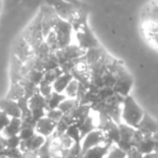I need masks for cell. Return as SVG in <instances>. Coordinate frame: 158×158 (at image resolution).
I'll return each instance as SVG.
<instances>
[{
    "instance_id": "cell-30",
    "label": "cell",
    "mask_w": 158,
    "mask_h": 158,
    "mask_svg": "<svg viewBox=\"0 0 158 158\" xmlns=\"http://www.w3.org/2000/svg\"><path fill=\"white\" fill-rule=\"evenodd\" d=\"M115 92L114 88L112 87H103V88H100L97 92V97H98V101L102 102V101H106L110 97H112Z\"/></svg>"
},
{
    "instance_id": "cell-3",
    "label": "cell",
    "mask_w": 158,
    "mask_h": 158,
    "mask_svg": "<svg viewBox=\"0 0 158 158\" xmlns=\"http://www.w3.org/2000/svg\"><path fill=\"white\" fill-rule=\"evenodd\" d=\"M53 31H54L55 35H56L60 49H63V48H65V47L73 44L74 28H73L69 21L59 18V20H57Z\"/></svg>"
},
{
    "instance_id": "cell-15",
    "label": "cell",
    "mask_w": 158,
    "mask_h": 158,
    "mask_svg": "<svg viewBox=\"0 0 158 158\" xmlns=\"http://www.w3.org/2000/svg\"><path fill=\"white\" fill-rule=\"evenodd\" d=\"M136 130H139L143 134L153 135L156 132H158V123L153 117L149 116L147 113H144V116H143L142 120L139 123Z\"/></svg>"
},
{
    "instance_id": "cell-28",
    "label": "cell",
    "mask_w": 158,
    "mask_h": 158,
    "mask_svg": "<svg viewBox=\"0 0 158 158\" xmlns=\"http://www.w3.org/2000/svg\"><path fill=\"white\" fill-rule=\"evenodd\" d=\"M44 42L47 44V46L49 47L51 52H56L57 50H60L59 47V41H57L56 35H55L54 31H52L51 33H49L44 38Z\"/></svg>"
},
{
    "instance_id": "cell-17",
    "label": "cell",
    "mask_w": 158,
    "mask_h": 158,
    "mask_svg": "<svg viewBox=\"0 0 158 158\" xmlns=\"http://www.w3.org/2000/svg\"><path fill=\"white\" fill-rule=\"evenodd\" d=\"M98 121H99V118H98V114L94 112H91V114L88 116V118L85 121H82L81 123L77 125V127L80 130V134H81V138L84 139L85 136L88 133H90L91 131L98 129Z\"/></svg>"
},
{
    "instance_id": "cell-44",
    "label": "cell",
    "mask_w": 158,
    "mask_h": 158,
    "mask_svg": "<svg viewBox=\"0 0 158 158\" xmlns=\"http://www.w3.org/2000/svg\"><path fill=\"white\" fill-rule=\"evenodd\" d=\"M157 48H158V47H157Z\"/></svg>"
},
{
    "instance_id": "cell-33",
    "label": "cell",
    "mask_w": 158,
    "mask_h": 158,
    "mask_svg": "<svg viewBox=\"0 0 158 158\" xmlns=\"http://www.w3.org/2000/svg\"><path fill=\"white\" fill-rule=\"evenodd\" d=\"M16 102H18L19 107H20L21 113H22V117H21V118L31 115V108H29V104H28V99H26L25 97H23V98H21L20 100H18Z\"/></svg>"
},
{
    "instance_id": "cell-35",
    "label": "cell",
    "mask_w": 158,
    "mask_h": 158,
    "mask_svg": "<svg viewBox=\"0 0 158 158\" xmlns=\"http://www.w3.org/2000/svg\"><path fill=\"white\" fill-rule=\"evenodd\" d=\"M21 142L22 140L19 135L6 138V147L7 148H20Z\"/></svg>"
},
{
    "instance_id": "cell-31",
    "label": "cell",
    "mask_w": 158,
    "mask_h": 158,
    "mask_svg": "<svg viewBox=\"0 0 158 158\" xmlns=\"http://www.w3.org/2000/svg\"><path fill=\"white\" fill-rule=\"evenodd\" d=\"M44 72L41 70H37V69H31L29 70V73L27 74L26 79H28L29 81H31L33 84H35L36 86L40 84L42 81V79H44Z\"/></svg>"
},
{
    "instance_id": "cell-12",
    "label": "cell",
    "mask_w": 158,
    "mask_h": 158,
    "mask_svg": "<svg viewBox=\"0 0 158 158\" xmlns=\"http://www.w3.org/2000/svg\"><path fill=\"white\" fill-rule=\"evenodd\" d=\"M56 125H57L56 121L52 120V119L47 116H44L42 118H40L37 121V123L35 126V131L36 133L48 139L54 134L55 129H56Z\"/></svg>"
},
{
    "instance_id": "cell-1",
    "label": "cell",
    "mask_w": 158,
    "mask_h": 158,
    "mask_svg": "<svg viewBox=\"0 0 158 158\" xmlns=\"http://www.w3.org/2000/svg\"><path fill=\"white\" fill-rule=\"evenodd\" d=\"M144 113L131 95L129 94L125 97L121 105V123L136 129L144 116Z\"/></svg>"
},
{
    "instance_id": "cell-4",
    "label": "cell",
    "mask_w": 158,
    "mask_h": 158,
    "mask_svg": "<svg viewBox=\"0 0 158 158\" xmlns=\"http://www.w3.org/2000/svg\"><path fill=\"white\" fill-rule=\"evenodd\" d=\"M27 42L31 46V48H35L38 44H40L42 41H44V35H42V29H41V15L40 12L36 19L28 25L26 29H25L24 34L22 36Z\"/></svg>"
},
{
    "instance_id": "cell-2",
    "label": "cell",
    "mask_w": 158,
    "mask_h": 158,
    "mask_svg": "<svg viewBox=\"0 0 158 158\" xmlns=\"http://www.w3.org/2000/svg\"><path fill=\"white\" fill-rule=\"evenodd\" d=\"M74 33H75V38H76V44H78L82 50L87 51L89 49L101 47L99 40L97 39L93 31L89 27L88 23L85 24L81 28L75 31Z\"/></svg>"
},
{
    "instance_id": "cell-26",
    "label": "cell",
    "mask_w": 158,
    "mask_h": 158,
    "mask_svg": "<svg viewBox=\"0 0 158 158\" xmlns=\"http://www.w3.org/2000/svg\"><path fill=\"white\" fill-rule=\"evenodd\" d=\"M78 90H79V82L77 81L76 79H73L72 81L68 84V86L66 87L65 91H64L63 93L66 98H69V99H77Z\"/></svg>"
},
{
    "instance_id": "cell-41",
    "label": "cell",
    "mask_w": 158,
    "mask_h": 158,
    "mask_svg": "<svg viewBox=\"0 0 158 158\" xmlns=\"http://www.w3.org/2000/svg\"><path fill=\"white\" fill-rule=\"evenodd\" d=\"M65 158H81V156H77V155H73V154L68 153V155Z\"/></svg>"
},
{
    "instance_id": "cell-10",
    "label": "cell",
    "mask_w": 158,
    "mask_h": 158,
    "mask_svg": "<svg viewBox=\"0 0 158 158\" xmlns=\"http://www.w3.org/2000/svg\"><path fill=\"white\" fill-rule=\"evenodd\" d=\"M13 55L18 57L21 62L26 63V62H28L35 54H34V49L31 48V44H29L24 38L21 37L20 39L15 42V44H14Z\"/></svg>"
},
{
    "instance_id": "cell-39",
    "label": "cell",
    "mask_w": 158,
    "mask_h": 158,
    "mask_svg": "<svg viewBox=\"0 0 158 158\" xmlns=\"http://www.w3.org/2000/svg\"><path fill=\"white\" fill-rule=\"evenodd\" d=\"M144 158H158V152L154 151L152 153L147 154V155H144Z\"/></svg>"
},
{
    "instance_id": "cell-20",
    "label": "cell",
    "mask_w": 158,
    "mask_h": 158,
    "mask_svg": "<svg viewBox=\"0 0 158 158\" xmlns=\"http://www.w3.org/2000/svg\"><path fill=\"white\" fill-rule=\"evenodd\" d=\"M73 79H74V77H73V75L70 73H63L61 76L55 79L54 82L52 84L53 90L55 92L63 93L65 91L66 87L68 86V84L72 81Z\"/></svg>"
},
{
    "instance_id": "cell-16",
    "label": "cell",
    "mask_w": 158,
    "mask_h": 158,
    "mask_svg": "<svg viewBox=\"0 0 158 158\" xmlns=\"http://www.w3.org/2000/svg\"><path fill=\"white\" fill-rule=\"evenodd\" d=\"M113 145L114 144H110V143H103V144L97 145L85 152L81 155V158H105Z\"/></svg>"
},
{
    "instance_id": "cell-23",
    "label": "cell",
    "mask_w": 158,
    "mask_h": 158,
    "mask_svg": "<svg viewBox=\"0 0 158 158\" xmlns=\"http://www.w3.org/2000/svg\"><path fill=\"white\" fill-rule=\"evenodd\" d=\"M24 97V88H23L22 84L20 82H15V84H11V87H10L9 92L7 93L6 98L8 99L14 100V101H18L21 98Z\"/></svg>"
},
{
    "instance_id": "cell-42",
    "label": "cell",
    "mask_w": 158,
    "mask_h": 158,
    "mask_svg": "<svg viewBox=\"0 0 158 158\" xmlns=\"http://www.w3.org/2000/svg\"><path fill=\"white\" fill-rule=\"evenodd\" d=\"M1 158H12V157H8V156H2Z\"/></svg>"
},
{
    "instance_id": "cell-43",
    "label": "cell",
    "mask_w": 158,
    "mask_h": 158,
    "mask_svg": "<svg viewBox=\"0 0 158 158\" xmlns=\"http://www.w3.org/2000/svg\"><path fill=\"white\" fill-rule=\"evenodd\" d=\"M126 158H129V157H127V155H126Z\"/></svg>"
},
{
    "instance_id": "cell-9",
    "label": "cell",
    "mask_w": 158,
    "mask_h": 158,
    "mask_svg": "<svg viewBox=\"0 0 158 158\" xmlns=\"http://www.w3.org/2000/svg\"><path fill=\"white\" fill-rule=\"evenodd\" d=\"M103 143H110L106 140V136L103 133V131H101L100 129L93 130L81 140V153L84 154L88 149L92 148L97 145L103 144Z\"/></svg>"
},
{
    "instance_id": "cell-6",
    "label": "cell",
    "mask_w": 158,
    "mask_h": 158,
    "mask_svg": "<svg viewBox=\"0 0 158 158\" xmlns=\"http://www.w3.org/2000/svg\"><path fill=\"white\" fill-rule=\"evenodd\" d=\"M135 128L130 127L126 123H119V141L117 142V146L123 152L127 153L131 148H133V136L135 133Z\"/></svg>"
},
{
    "instance_id": "cell-32",
    "label": "cell",
    "mask_w": 158,
    "mask_h": 158,
    "mask_svg": "<svg viewBox=\"0 0 158 158\" xmlns=\"http://www.w3.org/2000/svg\"><path fill=\"white\" fill-rule=\"evenodd\" d=\"M53 91H54V90H53L52 84H50V82L42 80V81L40 82L39 85H38V92H39L40 94L42 95V97L48 98L49 95H50L51 93L53 92Z\"/></svg>"
},
{
    "instance_id": "cell-27",
    "label": "cell",
    "mask_w": 158,
    "mask_h": 158,
    "mask_svg": "<svg viewBox=\"0 0 158 158\" xmlns=\"http://www.w3.org/2000/svg\"><path fill=\"white\" fill-rule=\"evenodd\" d=\"M65 134L67 136H69V138L74 141V143H81V140H82L81 134H80V130L77 127L76 123L70 125L69 127L67 128V130H66Z\"/></svg>"
},
{
    "instance_id": "cell-24",
    "label": "cell",
    "mask_w": 158,
    "mask_h": 158,
    "mask_svg": "<svg viewBox=\"0 0 158 158\" xmlns=\"http://www.w3.org/2000/svg\"><path fill=\"white\" fill-rule=\"evenodd\" d=\"M42 67H44V72H48V70L60 67V64L59 61H57L55 52H51L48 56L42 59Z\"/></svg>"
},
{
    "instance_id": "cell-14",
    "label": "cell",
    "mask_w": 158,
    "mask_h": 158,
    "mask_svg": "<svg viewBox=\"0 0 158 158\" xmlns=\"http://www.w3.org/2000/svg\"><path fill=\"white\" fill-rule=\"evenodd\" d=\"M0 110H3L10 118H21L22 113L16 101L11 99H0Z\"/></svg>"
},
{
    "instance_id": "cell-22",
    "label": "cell",
    "mask_w": 158,
    "mask_h": 158,
    "mask_svg": "<svg viewBox=\"0 0 158 158\" xmlns=\"http://www.w3.org/2000/svg\"><path fill=\"white\" fill-rule=\"evenodd\" d=\"M66 99V97L64 95V93H59L53 91L48 98H46L47 101V110H55L59 108L60 104Z\"/></svg>"
},
{
    "instance_id": "cell-25",
    "label": "cell",
    "mask_w": 158,
    "mask_h": 158,
    "mask_svg": "<svg viewBox=\"0 0 158 158\" xmlns=\"http://www.w3.org/2000/svg\"><path fill=\"white\" fill-rule=\"evenodd\" d=\"M80 104V102L78 101L77 99H69V98H66L59 106V110L63 113L64 115L65 114H69L72 113L75 108H77V106Z\"/></svg>"
},
{
    "instance_id": "cell-34",
    "label": "cell",
    "mask_w": 158,
    "mask_h": 158,
    "mask_svg": "<svg viewBox=\"0 0 158 158\" xmlns=\"http://www.w3.org/2000/svg\"><path fill=\"white\" fill-rule=\"evenodd\" d=\"M126 155H127L126 152H123L116 144H114L112 146V148L110 149V152H108V154L106 155L105 158H126Z\"/></svg>"
},
{
    "instance_id": "cell-5",
    "label": "cell",
    "mask_w": 158,
    "mask_h": 158,
    "mask_svg": "<svg viewBox=\"0 0 158 158\" xmlns=\"http://www.w3.org/2000/svg\"><path fill=\"white\" fill-rule=\"evenodd\" d=\"M86 53V51L82 50L78 44H72L69 46L65 47L63 49H60L55 52L57 57V61H59L60 66L62 64L66 63V62H72L75 60H78L80 57H82Z\"/></svg>"
},
{
    "instance_id": "cell-13",
    "label": "cell",
    "mask_w": 158,
    "mask_h": 158,
    "mask_svg": "<svg viewBox=\"0 0 158 158\" xmlns=\"http://www.w3.org/2000/svg\"><path fill=\"white\" fill-rule=\"evenodd\" d=\"M46 141H47V139L44 138V136L40 135V134H38V133H35L31 139L24 140L21 142L20 149L23 153L38 151V149L46 143Z\"/></svg>"
},
{
    "instance_id": "cell-11",
    "label": "cell",
    "mask_w": 158,
    "mask_h": 158,
    "mask_svg": "<svg viewBox=\"0 0 158 158\" xmlns=\"http://www.w3.org/2000/svg\"><path fill=\"white\" fill-rule=\"evenodd\" d=\"M132 86H133V79H132L131 75L128 73V70H125L117 76L116 84L113 88L116 93L123 95V97H127L129 95Z\"/></svg>"
},
{
    "instance_id": "cell-36",
    "label": "cell",
    "mask_w": 158,
    "mask_h": 158,
    "mask_svg": "<svg viewBox=\"0 0 158 158\" xmlns=\"http://www.w3.org/2000/svg\"><path fill=\"white\" fill-rule=\"evenodd\" d=\"M63 115L64 114L59 110V108H55V110H47V113H46L47 117L51 118L52 120L56 121V123H59V121L61 120V118L63 117Z\"/></svg>"
},
{
    "instance_id": "cell-38",
    "label": "cell",
    "mask_w": 158,
    "mask_h": 158,
    "mask_svg": "<svg viewBox=\"0 0 158 158\" xmlns=\"http://www.w3.org/2000/svg\"><path fill=\"white\" fill-rule=\"evenodd\" d=\"M10 120H11V118H10L3 110H0V133H2L5 128L9 125Z\"/></svg>"
},
{
    "instance_id": "cell-7",
    "label": "cell",
    "mask_w": 158,
    "mask_h": 158,
    "mask_svg": "<svg viewBox=\"0 0 158 158\" xmlns=\"http://www.w3.org/2000/svg\"><path fill=\"white\" fill-rule=\"evenodd\" d=\"M133 147L138 149L143 155L152 153L155 151V143H154L153 135L143 134L139 130H135L133 136Z\"/></svg>"
},
{
    "instance_id": "cell-18",
    "label": "cell",
    "mask_w": 158,
    "mask_h": 158,
    "mask_svg": "<svg viewBox=\"0 0 158 158\" xmlns=\"http://www.w3.org/2000/svg\"><path fill=\"white\" fill-rule=\"evenodd\" d=\"M106 51L104 50L102 47H99V48H92L89 49V50L86 51L84 55V60L89 66L93 65L97 62H99L100 60L103 57V55L105 54Z\"/></svg>"
},
{
    "instance_id": "cell-37",
    "label": "cell",
    "mask_w": 158,
    "mask_h": 158,
    "mask_svg": "<svg viewBox=\"0 0 158 158\" xmlns=\"http://www.w3.org/2000/svg\"><path fill=\"white\" fill-rule=\"evenodd\" d=\"M35 133H36L35 128H22V130H21L19 136L21 138V140L24 141V140H28V139H31Z\"/></svg>"
},
{
    "instance_id": "cell-40",
    "label": "cell",
    "mask_w": 158,
    "mask_h": 158,
    "mask_svg": "<svg viewBox=\"0 0 158 158\" xmlns=\"http://www.w3.org/2000/svg\"><path fill=\"white\" fill-rule=\"evenodd\" d=\"M153 139H154V143H155V151L158 152V132L153 134Z\"/></svg>"
},
{
    "instance_id": "cell-8",
    "label": "cell",
    "mask_w": 158,
    "mask_h": 158,
    "mask_svg": "<svg viewBox=\"0 0 158 158\" xmlns=\"http://www.w3.org/2000/svg\"><path fill=\"white\" fill-rule=\"evenodd\" d=\"M28 104H29L31 115H33V117L37 121L40 118H42L44 116H46V113H47L46 98L42 97L38 91L28 100Z\"/></svg>"
},
{
    "instance_id": "cell-29",
    "label": "cell",
    "mask_w": 158,
    "mask_h": 158,
    "mask_svg": "<svg viewBox=\"0 0 158 158\" xmlns=\"http://www.w3.org/2000/svg\"><path fill=\"white\" fill-rule=\"evenodd\" d=\"M62 74H63V70L61 69V67L54 68V69H51V70H48V72H44V79H42V80L50 82V84H53L55 79H56L57 77L61 76Z\"/></svg>"
},
{
    "instance_id": "cell-19",
    "label": "cell",
    "mask_w": 158,
    "mask_h": 158,
    "mask_svg": "<svg viewBox=\"0 0 158 158\" xmlns=\"http://www.w3.org/2000/svg\"><path fill=\"white\" fill-rule=\"evenodd\" d=\"M22 130V119L21 118H11L9 125L5 128L2 131L3 138H10V136L19 135Z\"/></svg>"
},
{
    "instance_id": "cell-21",
    "label": "cell",
    "mask_w": 158,
    "mask_h": 158,
    "mask_svg": "<svg viewBox=\"0 0 158 158\" xmlns=\"http://www.w3.org/2000/svg\"><path fill=\"white\" fill-rule=\"evenodd\" d=\"M143 18L144 21L158 23V0L149 3L143 11Z\"/></svg>"
}]
</instances>
